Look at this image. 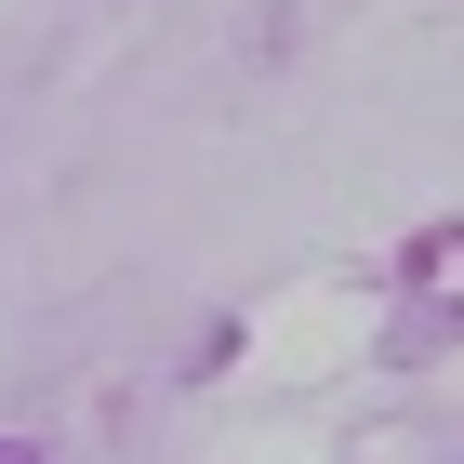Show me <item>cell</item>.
<instances>
[{"instance_id":"1","label":"cell","mask_w":464,"mask_h":464,"mask_svg":"<svg viewBox=\"0 0 464 464\" xmlns=\"http://www.w3.org/2000/svg\"><path fill=\"white\" fill-rule=\"evenodd\" d=\"M0 464H53V451H40V438H0Z\"/></svg>"}]
</instances>
